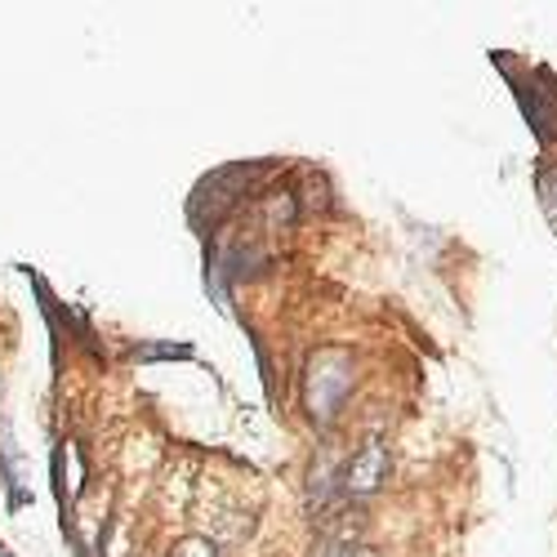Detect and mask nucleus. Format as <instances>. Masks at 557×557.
I'll list each match as a JSON object with an SVG mask.
<instances>
[{
  "label": "nucleus",
  "instance_id": "obj_1",
  "mask_svg": "<svg viewBox=\"0 0 557 557\" xmlns=\"http://www.w3.org/2000/svg\"><path fill=\"white\" fill-rule=\"evenodd\" d=\"M531 81H535V89L531 85L518 89V99H522V112H527L535 138L548 148V144H557V81L548 67H531Z\"/></svg>",
  "mask_w": 557,
  "mask_h": 557
},
{
  "label": "nucleus",
  "instance_id": "obj_2",
  "mask_svg": "<svg viewBox=\"0 0 557 557\" xmlns=\"http://www.w3.org/2000/svg\"><path fill=\"white\" fill-rule=\"evenodd\" d=\"M384 473H388L384 446H380V442H366V450L348 463V491H352V495H370V491L384 482Z\"/></svg>",
  "mask_w": 557,
  "mask_h": 557
},
{
  "label": "nucleus",
  "instance_id": "obj_3",
  "mask_svg": "<svg viewBox=\"0 0 557 557\" xmlns=\"http://www.w3.org/2000/svg\"><path fill=\"white\" fill-rule=\"evenodd\" d=\"M535 193H540V206H544V219H548V227L557 232V170H540L535 174Z\"/></svg>",
  "mask_w": 557,
  "mask_h": 557
},
{
  "label": "nucleus",
  "instance_id": "obj_4",
  "mask_svg": "<svg viewBox=\"0 0 557 557\" xmlns=\"http://www.w3.org/2000/svg\"><path fill=\"white\" fill-rule=\"evenodd\" d=\"M152 357H193V348H138V361H152Z\"/></svg>",
  "mask_w": 557,
  "mask_h": 557
},
{
  "label": "nucleus",
  "instance_id": "obj_5",
  "mask_svg": "<svg viewBox=\"0 0 557 557\" xmlns=\"http://www.w3.org/2000/svg\"><path fill=\"white\" fill-rule=\"evenodd\" d=\"M339 557H375V553H370V548H344Z\"/></svg>",
  "mask_w": 557,
  "mask_h": 557
}]
</instances>
